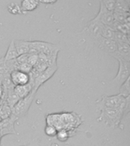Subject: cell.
Wrapping results in <instances>:
<instances>
[{"label":"cell","mask_w":130,"mask_h":146,"mask_svg":"<svg viewBox=\"0 0 130 146\" xmlns=\"http://www.w3.org/2000/svg\"><path fill=\"white\" fill-rule=\"evenodd\" d=\"M113 40L116 43H129V35L125 34L124 33L119 31H115L114 34Z\"/></svg>","instance_id":"cell-21"},{"label":"cell","mask_w":130,"mask_h":146,"mask_svg":"<svg viewBox=\"0 0 130 146\" xmlns=\"http://www.w3.org/2000/svg\"><path fill=\"white\" fill-rule=\"evenodd\" d=\"M9 78L14 86H21L28 84L31 82L30 73L25 72L19 69L11 71L9 73Z\"/></svg>","instance_id":"cell-9"},{"label":"cell","mask_w":130,"mask_h":146,"mask_svg":"<svg viewBox=\"0 0 130 146\" xmlns=\"http://www.w3.org/2000/svg\"><path fill=\"white\" fill-rule=\"evenodd\" d=\"M39 2L45 5H53L58 2V0H39Z\"/></svg>","instance_id":"cell-27"},{"label":"cell","mask_w":130,"mask_h":146,"mask_svg":"<svg viewBox=\"0 0 130 146\" xmlns=\"http://www.w3.org/2000/svg\"><path fill=\"white\" fill-rule=\"evenodd\" d=\"M39 4V0H21L20 5L21 12L25 14L34 11L38 8Z\"/></svg>","instance_id":"cell-14"},{"label":"cell","mask_w":130,"mask_h":146,"mask_svg":"<svg viewBox=\"0 0 130 146\" xmlns=\"http://www.w3.org/2000/svg\"><path fill=\"white\" fill-rule=\"evenodd\" d=\"M6 73H8L6 61L4 59V57H1L0 58V74H6Z\"/></svg>","instance_id":"cell-26"},{"label":"cell","mask_w":130,"mask_h":146,"mask_svg":"<svg viewBox=\"0 0 130 146\" xmlns=\"http://www.w3.org/2000/svg\"><path fill=\"white\" fill-rule=\"evenodd\" d=\"M94 20L98 21L99 22L102 23L105 25H108L110 27H113L114 24V17L113 11H109L106 9L103 3L100 1V8L98 15L93 18Z\"/></svg>","instance_id":"cell-8"},{"label":"cell","mask_w":130,"mask_h":146,"mask_svg":"<svg viewBox=\"0 0 130 146\" xmlns=\"http://www.w3.org/2000/svg\"><path fill=\"white\" fill-rule=\"evenodd\" d=\"M57 128L56 126L50 124H46L44 129V132H45L46 135H47L49 137H54L56 135L57 133Z\"/></svg>","instance_id":"cell-24"},{"label":"cell","mask_w":130,"mask_h":146,"mask_svg":"<svg viewBox=\"0 0 130 146\" xmlns=\"http://www.w3.org/2000/svg\"><path fill=\"white\" fill-rule=\"evenodd\" d=\"M0 146H1V139H0Z\"/></svg>","instance_id":"cell-33"},{"label":"cell","mask_w":130,"mask_h":146,"mask_svg":"<svg viewBox=\"0 0 130 146\" xmlns=\"http://www.w3.org/2000/svg\"><path fill=\"white\" fill-rule=\"evenodd\" d=\"M114 11L129 12V0H116V5H115Z\"/></svg>","instance_id":"cell-18"},{"label":"cell","mask_w":130,"mask_h":146,"mask_svg":"<svg viewBox=\"0 0 130 146\" xmlns=\"http://www.w3.org/2000/svg\"><path fill=\"white\" fill-rule=\"evenodd\" d=\"M18 119L11 113L9 117L2 119L0 121V139L7 135H17L15 124Z\"/></svg>","instance_id":"cell-6"},{"label":"cell","mask_w":130,"mask_h":146,"mask_svg":"<svg viewBox=\"0 0 130 146\" xmlns=\"http://www.w3.org/2000/svg\"><path fill=\"white\" fill-rule=\"evenodd\" d=\"M126 98H124L120 94L115 95H103L100 99L96 101V105L98 106V110L101 109H114V108H121L124 107Z\"/></svg>","instance_id":"cell-3"},{"label":"cell","mask_w":130,"mask_h":146,"mask_svg":"<svg viewBox=\"0 0 130 146\" xmlns=\"http://www.w3.org/2000/svg\"><path fill=\"white\" fill-rule=\"evenodd\" d=\"M36 139H35V140L32 141L31 142H30V143L25 144V145H19V146H34V145H35V142H36Z\"/></svg>","instance_id":"cell-29"},{"label":"cell","mask_w":130,"mask_h":146,"mask_svg":"<svg viewBox=\"0 0 130 146\" xmlns=\"http://www.w3.org/2000/svg\"><path fill=\"white\" fill-rule=\"evenodd\" d=\"M7 10L9 13L11 15H21V10L20 5L17 4L16 2H11L10 4L7 5Z\"/></svg>","instance_id":"cell-23"},{"label":"cell","mask_w":130,"mask_h":146,"mask_svg":"<svg viewBox=\"0 0 130 146\" xmlns=\"http://www.w3.org/2000/svg\"><path fill=\"white\" fill-rule=\"evenodd\" d=\"M114 21L119 24H129V12L113 11Z\"/></svg>","instance_id":"cell-16"},{"label":"cell","mask_w":130,"mask_h":146,"mask_svg":"<svg viewBox=\"0 0 130 146\" xmlns=\"http://www.w3.org/2000/svg\"><path fill=\"white\" fill-rule=\"evenodd\" d=\"M5 74H0V85L2 84V82H3V79H4V76Z\"/></svg>","instance_id":"cell-30"},{"label":"cell","mask_w":130,"mask_h":146,"mask_svg":"<svg viewBox=\"0 0 130 146\" xmlns=\"http://www.w3.org/2000/svg\"><path fill=\"white\" fill-rule=\"evenodd\" d=\"M56 138L57 140L61 142H66L70 137L69 132L66 129H60L57 131L56 133Z\"/></svg>","instance_id":"cell-22"},{"label":"cell","mask_w":130,"mask_h":146,"mask_svg":"<svg viewBox=\"0 0 130 146\" xmlns=\"http://www.w3.org/2000/svg\"><path fill=\"white\" fill-rule=\"evenodd\" d=\"M130 77L125 80L123 84L119 86V94L123 96L124 98H127L130 96V87H129Z\"/></svg>","instance_id":"cell-20"},{"label":"cell","mask_w":130,"mask_h":146,"mask_svg":"<svg viewBox=\"0 0 130 146\" xmlns=\"http://www.w3.org/2000/svg\"><path fill=\"white\" fill-rule=\"evenodd\" d=\"M3 94H4V89L2 85H0V100L3 98Z\"/></svg>","instance_id":"cell-28"},{"label":"cell","mask_w":130,"mask_h":146,"mask_svg":"<svg viewBox=\"0 0 130 146\" xmlns=\"http://www.w3.org/2000/svg\"><path fill=\"white\" fill-rule=\"evenodd\" d=\"M14 43H15V46L18 56L27 54L29 52L30 41L15 40H14Z\"/></svg>","instance_id":"cell-15"},{"label":"cell","mask_w":130,"mask_h":146,"mask_svg":"<svg viewBox=\"0 0 130 146\" xmlns=\"http://www.w3.org/2000/svg\"><path fill=\"white\" fill-rule=\"evenodd\" d=\"M58 69V66L57 64L52 65V66H48L47 68H46L45 70L40 73L36 77L34 78H31V81H32L33 84H34V88L38 90L40 87L45 83L46 82H47L48 80L50 79V78L52 77V75H54L55 72H56Z\"/></svg>","instance_id":"cell-7"},{"label":"cell","mask_w":130,"mask_h":146,"mask_svg":"<svg viewBox=\"0 0 130 146\" xmlns=\"http://www.w3.org/2000/svg\"><path fill=\"white\" fill-rule=\"evenodd\" d=\"M104 5L105 8L107 9L109 11H113L116 5V0H100Z\"/></svg>","instance_id":"cell-25"},{"label":"cell","mask_w":130,"mask_h":146,"mask_svg":"<svg viewBox=\"0 0 130 146\" xmlns=\"http://www.w3.org/2000/svg\"><path fill=\"white\" fill-rule=\"evenodd\" d=\"M117 48L116 51L112 55H110L114 59L117 57L121 58L130 62V46L129 43H116Z\"/></svg>","instance_id":"cell-11"},{"label":"cell","mask_w":130,"mask_h":146,"mask_svg":"<svg viewBox=\"0 0 130 146\" xmlns=\"http://www.w3.org/2000/svg\"><path fill=\"white\" fill-rule=\"evenodd\" d=\"M34 146H40V141H39V140H37V139H36ZM49 146H50V145H49Z\"/></svg>","instance_id":"cell-31"},{"label":"cell","mask_w":130,"mask_h":146,"mask_svg":"<svg viewBox=\"0 0 130 146\" xmlns=\"http://www.w3.org/2000/svg\"><path fill=\"white\" fill-rule=\"evenodd\" d=\"M94 40L100 50H103V52H107L109 56L116 51L117 44L113 40H109V39L104 38V37L100 36L97 38L94 39Z\"/></svg>","instance_id":"cell-10"},{"label":"cell","mask_w":130,"mask_h":146,"mask_svg":"<svg viewBox=\"0 0 130 146\" xmlns=\"http://www.w3.org/2000/svg\"><path fill=\"white\" fill-rule=\"evenodd\" d=\"M103 25V24L102 23L99 22L94 19H91L88 22L86 27H84V31H86L94 39H95L100 36V32H101Z\"/></svg>","instance_id":"cell-12"},{"label":"cell","mask_w":130,"mask_h":146,"mask_svg":"<svg viewBox=\"0 0 130 146\" xmlns=\"http://www.w3.org/2000/svg\"><path fill=\"white\" fill-rule=\"evenodd\" d=\"M114 34H115V31L113 27L108 26V25H103L101 32H100V36L104 37V38L113 40Z\"/></svg>","instance_id":"cell-19"},{"label":"cell","mask_w":130,"mask_h":146,"mask_svg":"<svg viewBox=\"0 0 130 146\" xmlns=\"http://www.w3.org/2000/svg\"><path fill=\"white\" fill-rule=\"evenodd\" d=\"M116 59L119 63L118 72L110 83L116 86H120L125 80L130 77V62L119 57L116 58Z\"/></svg>","instance_id":"cell-5"},{"label":"cell","mask_w":130,"mask_h":146,"mask_svg":"<svg viewBox=\"0 0 130 146\" xmlns=\"http://www.w3.org/2000/svg\"><path fill=\"white\" fill-rule=\"evenodd\" d=\"M18 54L16 50V48L15 46V43H14V40H11V43H9V47L7 50L5 54L3 57L5 61H9V60H13V59H16L18 58Z\"/></svg>","instance_id":"cell-17"},{"label":"cell","mask_w":130,"mask_h":146,"mask_svg":"<svg viewBox=\"0 0 130 146\" xmlns=\"http://www.w3.org/2000/svg\"><path fill=\"white\" fill-rule=\"evenodd\" d=\"M61 47L56 44L43 41H30L29 54H43L45 56L58 55Z\"/></svg>","instance_id":"cell-2"},{"label":"cell","mask_w":130,"mask_h":146,"mask_svg":"<svg viewBox=\"0 0 130 146\" xmlns=\"http://www.w3.org/2000/svg\"><path fill=\"white\" fill-rule=\"evenodd\" d=\"M123 108H114V109L100 110V115L97 119L98 122H103L107 127L116 128L121 124L124 118Z\"/></svg>","instance_id":"cell-1"},{"label":"cell","mask_w":130,"mask_h":146,"mask_svg":"<svg viewBox=\"0 0 130 146\" xmlns=\"http://www.w3.org/2000/svg\"><path fill=\"white\" fill-rule=\"evenodd\" d=\"M36 91H37L36 89L34 88L29 95L18 100V102L16 103V104L14 106L13 108L11 109V113L15 115L18 119L26 116L32 103L34 101Z\"/></svg>","instance_id":"cell-4"},{"label":"cell","mask_w":130,"mask_h":146,"mask_svg":"<svg viewBox=\"0 0 130 146\" xmlns=\"http://www.w3.org/2000/svg\"><path fill=\"white\" fill-rule=\"evenodd\" d=\"M33 89H34V84H33L32 81H31L28 84H25V85L14 86V91L20 99L29 95L33 91Z\"/></svg>","instance_id":"cell-13"},{"label":"cell","mask_w":130,"mask_h":146,"mask_svg":"<svg viewBox=\"0 0 130 146\" xmlns=\"http://www.w3.org/2000/svg\"><path fill=\"white\" fill-rule=\"evenodd\" d=\"M50 146H59V145H57V144H56V143H52V144H51V145H50Z\"/></svg>","instance_id":"cell-32"}]
</instances>
